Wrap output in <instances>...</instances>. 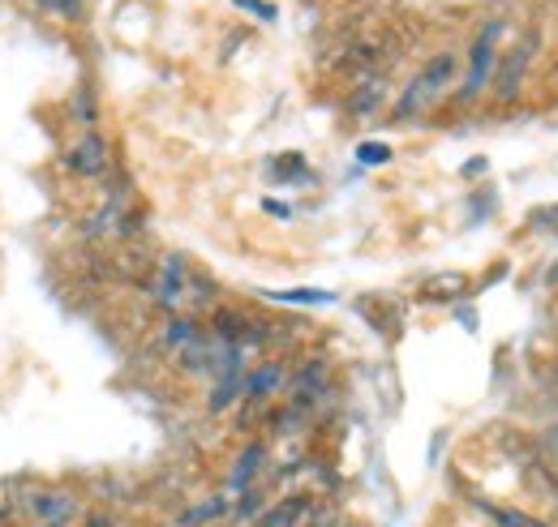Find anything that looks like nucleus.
Here are the masks:
<instances>
[{"label": "nucleus", "instance_id": "obj_1", "mask_svg": "<svg viewBox=\"0 0 558 527\" xmlns=\"http://www.w3.org/2000/svg\"><path fill=\"white\" fill-rule=\"evenodd\" d=\"M456 86H460V52H456V48H438V52L425 57V65L404 82L400 99L391 103V121H396V125L421 121V117L434 112L447 95H456Z\"/></svg>", "mask_w": 558, "mask_h": 527}, {"label": "nucleus", "instance_id": "obj_2", "mask_svg": "<svg viewBox=\"0 0 558 527\" xmlns=\"http://www.w3.org/2000/svg\"><path fill=\"white\" fill-rule=\"evenodd\" d=\"M507 30H511L507 13H489V17H482V26H477V35H473V44H469L464 77H460V86H456V103L469 108V103H477V99H486L489 95L494 69H498L502 44H507Z\"/></svg>", "mask_w": 558, "mask_h": 527}, {"label": "nucleus", "instance_id": "obj_3", "mask_svg": "<svg viewBox=\"0 0 558 527\" xmlns=\"http://www.w3.org/2000/svg\"><path fill=\"white\" fill-rule=\"evenodd\" d=\"M542 52V30L529 26L520 30L511 44H502V57H498V69H494V82H489V95L494 103H515L524 95V82H529V69Z\"/></svg>", "mask_w": 558, "mask_h": 527}, {"label": "nucleus", "instance_id": "obj_4", "mask_svg": "<svg viewBox=\"0 0 558 527\" xmlns=\"http://www.w3.org/2000/svg\"><path fill=\"white\" fill-rule=\"evenodd\" d=\"M17 506L26 511L31 527H77L86 515L82 493L70 485H31L26 493H17Z\"/></svg>", "mask_w": 558, "mask_h": 527}, {"label": "nucleus", "instance_id": "obj_5", "mask_svg": "<svg viewBox=\"0 0 558 527\" xmlns=\"http://www.w3.org/2000/svg\"><path fill=\"white\" fill-rule=\"evenodd\" d=\"M61 168L70 172L73 181H108L112 176V142L99 130L77 133L61 150Z\"/></svg>", "mask_w": 558, "mask_h": 527}, {"label": "nucleus", "instance_id": "obj_6", "mask_svg": "<svg viewBox=\"0 0 558 527\" xmlns=\"http://www.w3.org/2000/svg\"><path fill=\"white\" fill-rule=\"evenodd\" d=\"M331 395V360L327 356H305L292 373H288V391L283 399L301 412H314L323 399Z\"/></svg>", "mask_w": 558, "mask_h": 527}, {"label": "nucleus", "instance_id": "obj_7", "mask_svg": "<svg viewBox=\"0 0 558 527\" xmlns=\"http://www.w3.org/2000/svg\"><path fill=\"white\" fill-rule=\"evenodd\" d=\"M190 274H194V266H190L185 254H163L159 270L150 274L146 296H150L163 314H181V309H185V292H190Z\"/></svg>", "mask_w": 558, "mask_h": 527}, {"label": "nucleus", "instance_id": "obj_8", "mask_svg": "<svg viewBox=\"0 0 558 527\" xmlns=\"http://www.w3.org/2000/svg\"><path fill=\"white\" fill-rule=\"evenodd\" d=\"M288 373H292V369H288L283 356L250 365V369H245V399H241V403H245L250 412H267V407L288 391Z\"/></svg>", "mask_w": 558, "mask_h": 527}, {"label": "nucleus", "instance_id": "obj_9", "mask_svg": "<svg viewBox=\"0 0 558 527\" xmlns=\"http://www.w3.org/2000/svg\"><path fill=\"white\" fill-rule=\"evenodd\" d=\"M267 463H271V451H267V442H245L241 451H236V459L228 467V480H223V493L236 502L241 493H250L263 476H267Z\"/></svg>", "mask_w": 558, "mask_h": 527}, {"label": "nucleus", "instance_id": "obj_10", "mask_svg": "<svg viewBox=\"0 0 558 527\" xmlns=\"http://www.w3.org/2000/svg\"><path fill=\"white\" fill-rule=\"evenodd\" d=\"M314 493L310 489H296V493H283V498H276L258 519H254V527H305V519L314 515Z\"/></svg>", "mask_w": 558, "mask_h": 527}, {"label": "nucleus", "instance_id": "obj_11", "mask_svg": "<svg viewBox=\"0 0 558 527\" xmlns=\"http://www.w3.org/2000/svg\"><path fill=\"white\" fill-rule=\"evenodd\" d=\"M387 90H391V82L383 77V69H378V73L356 77V82H352L349 103H344L352 121H369V117H378V112H383V103H387Z\"/></svg>", "mask_w": 558, "mask_h": 527}, {"label": "nucleus", "instance_id": "obj_12", "mask_svg": "<svg viewBox=\"0 0 558 527\" xmlns=\"http://www.w3.org/2000/svg\"><path fill=\"white\" fill-rule=\"evenodd\" d=\"M203 334H207V322H198L194 314H168V322L159 327V339H155V343H159L163 356L177 360V356H181L190 343H198Z\"/></svg>", "mask_w": 558, "mask_h": 527}, {"label": "nucleus", "instance_id": "obj_13", "mask_svg": "<svg viewBox=\"0 0 558 527\" xmlns=\"http://www.w3.org/2000/svg\"><path fill=\"white\" fill-rule=\"evenodd\" d=\"M223 519H232V498H228V493H210L203 502H190V506L172 519V527H219Z\"/></svg>", "mask_w": 558, "mask_h": 527}, {"label": "nucleus", "instance_id": "obj_14", "mask_svg": "<svg viewBox=\"0 0 558 527\" xmlns=\"http://www.w3.org/2000/svg\"><path fill=\"white\" fill-rule=\"evenodd\" d=\"M65 112H70V121L82 133L99 130V90H95V82H90V77H82V82L73 86L70 108H65Z\"/></svg>", "mask_w": 558, "mask_h": 527}, {"label": "nucleus", "instance_id": "obj_15", "mask_svg": "<svg viewBox=\"0 0 558 527\" xmlns=\"http://www.w3.org/2000/svg\"><path fill=\"white\" fill-rule=\"evenodd\" d=\"M241 399H245V373H219V378H210V391H207L210 416L232 412Z\"/></svg>", "mask_w": 558, "mask_h": 527}, {"label": "nucleus", "instance_id": "obj_16", "mask_svg": "<svg viewBox=\"0 0 558 527\" xmlns=\"http://www.w3.org/2000/svg\"><path fill=\"white\" fill-rule=\"evenodd\" d=\"M520 463H524V480H529V489L546 493V498L558 506V459H546V455H524Z\"/></svg>", "mask_w": 558, "mask_h": 527}, {"label": "nucleus", "instance_id": "obj_17", "mask_svg": "<svg viewBox=\"0 0 558 527\" xmlns=\"http://www.w3.org/2000/svg\"><path fill=\"white\" fill-rule=\"evenodd\" d=\"M31 9L61 26H86L90 17V0H31Z\"/></svg>", "mask_w": 558, "mask_h": 527}, {"label": "nucleus", "instance_id": "obj_18", "mask_svg": "<svg viewBox=\"0 0 558 527\" xmlns=\"http://www.w3.org/2000/svg\"><path fill=\"white\" fill-rule=\"evenodd\" d=\"M267 172H271V181H276V185H288V181H310V163H305L296 150L276 155V159L267 163Z\"/></svg>", "mask_w": 558, "mask_h": 527}, {"label": "nucleus", "instance_id": "obj_19", "mask_svg": "<svg viewBox=\"0 0 558 527\" xmlns=\"http://www.w3.org/2000/svg\"><path fill=\"white\" fill-rule=\"evenodd\" d=\"M219 301V287H215V279L203 274V270H194L190 274V292H185V305H194V309H210Z\"/></svg>", "mask_w": 558, "mask_h": 527}, {"label": "nucleus", "instance_id": "obj_20", "mask_svg": "<svg viewBox=\"0 0 558 527\" xmlns=\"http://www.w3.org/2000/svg\"><path fill=\"white\" fill-rule=\"evenodd\" d=\"M477 511H486L498 527H555V524L533 519V515H524V511H515V506H489V502H477Z\"/></svg>", "mask_w": 558, "mask_h": 527}, {"label": "nucleus", "instance_id": "obj_21", "mask_svg": "<svg viewBox=\"0 0 558 527\" xmlns=\"http://www.w3.org/2000/svg\"><path fill=\"white\" fill-rule=\"evenodd\" d=\"M464 287H469L464 274H434V279L425 283V296H442V301H447V296H460Z\"/></svg>", "mask_w": 558, "mask_h": 527}, {"label": "nucleus", "instance_id": "obj_22", "mask_svg": "<svg viewBox=\"0 0 558 527\" xmlns=\"http://www.w3.org/2000/svg\"><path fill=\"white\" fill-rule=\"evenodd\" d=\"M356 163H365V168L391 163V146H387V142H361V146H356Z\"/></svg>", "mask_w": 558, "mask_h": 527}, {"label": "nucleus", "instance_id": "obj_23", "mask_svg": "<svg viewBox=\"0 0 558 527\" xmlns=\"http://www.w3.org/2000/svg\"><path fill=\"white\" fill-rule=\"evenodd\" d=\"M77 527H121V519H117L108 506H95V511H86V515H82V524Z\"/></svg>", "mask_w": 558, "mask_h": 527}, {"label": "nucleus", "instance_id": "obj_24", "mask_svg": "<svg viewBox=\"0 0 558 527\" xmlns=\"http://www.w3.org/2000/svg\"><path fill=\"white\" fill-rule=\"evenodd\" d=\"M529 219H533V228H542V232H558V206H542V210H533Z\"/></svg>", "mask_w": 558, "mask_h": 527}, {"label": "nucleus", "instance_id": "obj_25", "mask_svg": "<svg viewBox=\"0 0 558 527\" xmlns=\"http://www.w3.org/2000/svg\"><path fill=\"white\" fill-rule=\"evenodd\" d=\"M236 4H245V9H254V13H258V17H267V22L276 17V4H263V0H236Z\"/></svg>", "mask_w": 558, "mask_h": 527}, {"label": "nucleus", "instance_id": "obj_26", "mask_svg": "<svg viewBox=\"0 0 558 527\" xmlns=\"http://www.w3.org/2000/svg\"><path fill=\"white\" fill-rule=\"evenodd\" d=\"M542 442L555 451V459H558V425H546V433H542Z\"/></svg>", "mask_w": 558, "mask_h": 527}, {"label": "nucleus", "instance_id": "obj_27", "mask_svg": "<svg viewBox=\"0 0 558 527\" xmlns=\"http://www.w3.org/2000/svg\"><path fill=\"white\" fill-rule=\"evenodd\" d=\"M271 215H279V219H292V206H283V201H263Z\"/></svg>", "mask_w": 558, "mask_h": 527}, {"label": "nucleus", "instance_id": "obj_28", "mask_svg": "<svg viewBox=\"0 0 558 527\" xmlns=\"http://www.w3.org/2000/svg\"><path fill=\"white\" fill-rule=\"evenodd\" d=\"M555 387H558V365H555Z\"/></svg>", "mask_w": 558, "mask_h": 527}]
</instances>
